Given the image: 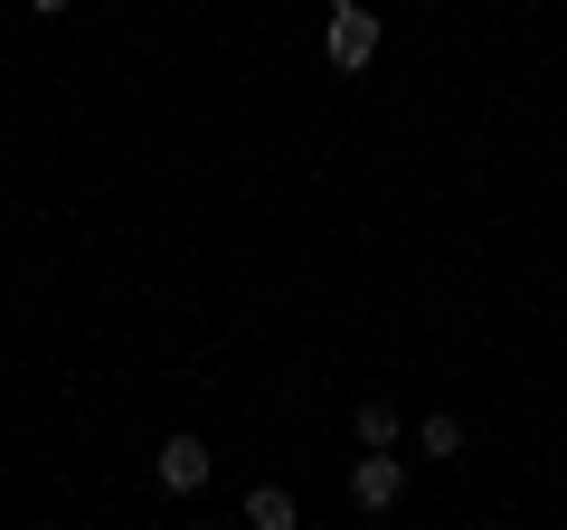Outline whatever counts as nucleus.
<instances>
[{"mask_svg": "<svg viewBox=\"0 0 567 530\" xmlns=\"http://www.w3.org/2000/svg\"><path fill=\"white\" fill-rule=\"evenodd\" d=\"M322 58L341 67V77H360V67L379 58V10H369V0H331L322 10Z\"/></svg>", "mask_w": 567, "mask_h": 530, "instance_id": "f257e3e1", "label": "nucleus"}, {"mask_svg": "<svg viewBox=\"0 0 567 530\" xmlns=\"http://www.w3.org/2000/svg\"><path fill=\"white\" fill-rule=\"evenodd\" d=\"M208 473H218V455H208L199 436H171V446L152 455V483H162V492H199Z\"/></svg>", "mask_w": 567, "mask_h": 530, "instance_id": "f03ea898", "label": "nucleus"}, {"mask_svg": "<svg viewBox=\"0 0 567 530\" xmlns=\"http://www.w3.org/2000/svg\"><path fill=\"white\" fill-rule=\"evenodd\" d=\"M398 492H406V465H398V455L369 446L360 465H350V502H360V511H398Z\"/></svg>", "mask_w": 567, "mask_h": 530, "instance_id": "7ed1b4c3", "label": "nucleus"}, {"mask_svg": "<svg viewBox=\"0 0 567 530\" xmlns=\"http://www.w3.org/2000/svg\"><path fill=\"white\" fill-rule=\"evenodd\" d=\"M246 530H303V502H293L284 483H256L246 492Z\"/></svg>", "mask_w": 567, "mask_h": 530, "instance_id": "20e7f679", "label": "nucleus"}, {"mask_svg": "<svg viewBox=\"0 0 567 530\" xmlns=\"http://www.w3.org/2000/svg\"><path fill=\"white\" fill-rule=\"evenodd\" d=\"M416 455H435V465H454V455H464V417H416Z\"/></svg>", "mask_w": 567, "mask_h": 530, "instance_id": "39448f33", "label": "nucleus"}, {"mask_svg": "<svg viewBox=\"0 0 567 530\" xmlns=\"http://www.w3.org/2000/svg\"><path fill=\"white\" fill-rule=\"evenodd\" d=\"M350 427H360V446L398 455V408H388V398H360V417H350Z\"/></svg>", "mask_w": 567, "mask_h": 530, "instance_id": "423d86ee", "label": "nucleus"}, {"mask_svg": "<svg viewBox=\"0 0 567 530\" xmlns=\"http://www.w3.org/2000/svg\"><path fill=\"white\" fill-rule=\"evenodd\" d=\"M29 10H39V20H66V10H76V0H29Z\"/></svg>", "mask_w": 567, "mask_h": 530, "instance_id": "0eeeda50", "label": "nucleus"}, {"mask_svg": "<svg viewBox=\"0 0 567 530\" xmlns=\"http://www.w3.org/2000/svg\"><path fill=\"white\" fill-rule=\"evenodd\" d=\"M189 530H218V521H189Z\"/></svg>", "mask_w": 567, "mask_h": 530, "instance_id": "6e6552de", "label": "nucleus"}]
</instances>
